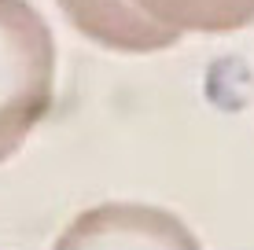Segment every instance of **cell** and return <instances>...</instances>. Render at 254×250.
Here are the masks:
<instances>
[{
  "instance_id": "6da1fadb",
  "label": "cell",
  "mask_w": 254,
  "mask_h": 250,
  "mask_svg": "<svg viewBox=\"0 0 254 250\" xmlns=\"http://www.w3.org/2000/svg\"><path fill=\"white\" fill-rule=\"evenodd\" d=\"M56 103V37L30 0H0V162Z\"/></svg>"
},
{
  "instance_id": "7a4b0ae2",
  "label": "cell",
  "mask_w": 254,
  "mask_h": 250,
  "mask_svg": "<svg viewBox=\"0 0 254 250\" xmlns=\"http://www.w3.org/2000/svg\"><path fill=\"white\" fill-rule=\"evenodd\" d=\"M52 250H203V243L162 206L100 202L77 213Z\"/></svg>"
},
{
  "instance_id": "3957f363",
  "label": "cell",
  "mask_w": 254,
  "mask_h": 250,
  "mask_svg": "<svg viewBox=\"0 0 254 250\" xmlns=\"http://www.w3.org/2000/svg\"><path fill=\"white\" fill-rule=\"evenodd\" d=\"M59 11L81 37L122 55H151L181 41L177 30L140 11L136 0H59Z\"/></svg>"
},
{
  "instance_id": "277c9868",
  "label": "cell",
  "mask_w": 254,
  "mask_h": 250,
  "mask_svg": "<svg viewBox=\"0 0 254 250\" xmlns=\"http://www.w3.org/2000/svg\"><path fill=\"white\" fill-rule=\"evenodd\" d=\"M136 7L177 33H236L254 22V0H136Z\"/></svg>"
}]
</instances>
